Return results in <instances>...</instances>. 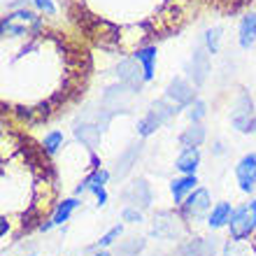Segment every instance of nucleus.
I'll return each instance as SVG.
<instances>
[{
    "label": "nucleus",
    "instance_id": "obj_1",
    "mask_svg": "<svg viewBox=\"0 0 256 256\" xmlns=\"http://www.w3.org/2000/svg\"><path fill=\"white\" fill-rule=\"evenodd\" d=\"M96 49L70 24L19 7L0 19V114L28 130L56 122L86 96Z\"/></svg>",
    "mask_w": 256,
    "mask_h": 256
},
{
    "label": "nucleus",
    "instance_id": "obj_2",
    "mask_svg": "<svg viewBox=\"0 0 256 256\" xmlns=\"http://www.w3.org/2000/svg\"><path fill=\"white\" fill-rule=\"evenodd\" d=\"M61 202L54 156L26 126L0 114V247L28 238L52 222Z\"/></svg>",
    "mask_w": 256,
    "mask_h": 256
},
{
    "label": "nucleus",
    "instance_id": "obj_3",
    "mask_svg": "<svg viewBox=\"0 0 256 256\" xmlns=\"http://www.w3.org/2000/svg\"><path fill=\"white\" fill-rule=\"evenodd\" d=\"M205 0H61L66 21L102 54L133 56L194 24Z\"/></svg>",
    "mask_w": 256,
    "mask_h": 256
},
{
    "label": "nucleus",
    "instance_id": "obj_4",
    "mask_svg": "<svg viewBox=\"0 0 256 256\" xmlns=\"http://www.w3.org/2000/svg\"><path fill=\"white\" fill-rule=\"evenodd\" d=\"M186 228H189V224L182 219L180 210H158L152 219L149 233L156 240H177L186 233Z\"/></svg>",
    "mask_w": 256,
    "mask_h": 256
},
{
    "label": "nucleus",
    "instance_id": "obj_5",
    "mask_svg": "<svg viewBox=\"0 0 256 256\" xmlns=\"http://www.w3.org/2000/svg\"><path fill=\"white\" fill-rule=\"evenodd\" d=\"M110 180H112V172H110L108 168L98 166V168H94L86 177H82L80 182L74 184L72 196L80 198V196H84V194H91V196H96V205H98V208H105L110 200V196H108Z\"/></svg>",
    "mask_w": 256,
    "mask_h": 256
},
{
    "label": "nucleus",
    "instance_id": "obj_6",
    "mask_svg": "<svg viewBox=\"0 0 256 256\" xmlns=\"http://www.w3.org/2000/svg\"><path fill=\"white\" fill-rule=\"evenodd\" d=\"M256 233V198L242 202L233 210L228 222V238L233 240H252Z\"/></svg>",
    "mask_w": 256,
    "mask_h": 256
},
{
    "label": "nucleus",
    "instance_id": "obj_7",
    "mask_svg": "<svg viewBox=\"0 0 256 256\" xmlns=\"http://www.w3.org/2000/svg\"><path fill=\"white\" fill-rule=\"evenodd\" d=\"M180 214H182V219L186 224H198V222H208L210 212H212V196H210L208 189H202V186H198V189L194 191V194L186 196V200L180 205Z\"/></svg>",
    "mask_w": 256,
    "mask_h": 256
},
{
    "label": "nucleus",
    "instance_id": "obj_8",
    "mask_svg": "<svg viewBox=\"0 0 256 256\" xmlns=\"http://www.w3.org/2000/svg\"><path fill=\"white\" fill-rule=\"evenodd\" d=\"M114 72H116L119 84H124L130 94H140L142 88H144V84H149L147 74H144L140 61L135 56H122V61L116 63Z\"/></svg>",
    "mask_w": 256,
    "mask_h": 256
},
{
    "label": "nucleus",
    "instance_id": "obj_9",
    "mask_svg": "<svg viewBox=\"0 0 256 256\" xmlns=\"http://www.w3.org/2000/svg\"><path fill=\"white\" fill-rule=\"evenodd\" d=\"M254 100H252V96L240 88V94H238V100L233 105V112H230V124L236 128L238 133H252V122H254Z\"/></svg>",
    "mask_w": 256,
    "mask_h": 256
},
{
    "label": "nucleus",
    "instance_id": "obj_10",
    "mask_svg": "<svg viewBox=\"0 0 256 256\" xmlns=\"http://www.w3.org/2000/svg\"><path fill=\"white\" fill-rule=\"evenodd\" d=\"M236 182L242 194H254L256 191V152L244 154L236 163Z\"/></svg>",
    "mask_w": 256,
    "mask_h": 256
},
{
    "label": "nucleus",
    "instance_id": "obj_11",
    "mask_svg": "<svg viewBox=\"0 0 256 256\" xmlns=\"http://www.w3.org/2000/svg\"><path fill=\"white\" fill-rule=\"evenodd\" d=\"M166 98L170 102H175L177 108H189L196 100V86L184 77H175L166 88Z\"/></svg>",
    "mask_w": 256,
    "mask_h": 256
},
{
    "label": "nucleus",
    "instance_id": "obj_12",
    "mask_svg": "<svg viewBox=\"0 0 256 256\" xmlns=\"http://www.w3.org/2000/svg\"><path fill=\"white\" fill-rule=\"evenodd\" d=\"M126 198L133 202L135 208H140L142 212H144V210H149V208H152V202H154L152 184H149L144 177H138V180H133V182H130V186H128Z\"/></svg>",
    "mask_w": 256,
    "mask_h": 256
},
{
    "label": "nucleus",
    "instance_id": "obj_13",
    "mask_svg": "<svg viewBox=\"0 0 256 256\" xmlns=\"http://www.w3.org/2000/svg\"><path fill=\"white\" fill-rule=\"evenodd\" d=\"M72 135L74 140L80 142L82 147H88L94 149L100 147V140H102V128L98 124H91V122H82V124H74L72 126Z\"/></svg>",
    "mask_w": 256,
    "mask_h": 256
},
{
    "label": "nucleus",
    "instance_id": "obj_14",
    "mask_svg": "<svg viewBox=\"0 0 256 256\" xmlns=\"http://www.w3.org/2000/svg\"><path fill=\"white\" fill-rule=\"evenodd\" d=\"M191 80H194V86H200V84H205V80H208L210 70H212V66H210V54L205 47H198L194 52V56H191Z\"/></svg>",
    "mask_w": 256,
    "mask_h": 256
},
{
    "label": "nucleus",
    "instance_id": "obj_15",
    "mask_svg": "<svg viewBox=\"0 0 256 256\" xmlns=\"http://www.w3.org/2000/svg\"><path fill=\"white\" fill-rule=\"evenodd\" d=\"M238 44L240 49H252L256 44V12H244L238 24Z\"/></svg>",
    "mask_w": 256,
    "mask_h": 256
},
{
    "label": "nucleus",
    "instance_id": "obj_16",
    "mask_svg": "<svg viewBox=\"0 0 256 256\" xmlns=\"http://www.w3.org/2000/svg\"><path fill=\"white\" fill-rule=\"evenodd\" d=\"M216 242L212 238H191L180 244V256H214Z\"/></svg>",
    "mask_w": 256,
    "mask_h": 256
},
{
    "label": "nucleus",
    "instance_id": "obj_17",
    "mask_svg": "<svg viewBox=\"0 0 256 256\" xmlns=\"http://www.w3.org/2000/svg\"><path fill=\"white\" fill-rule=\"evenodd\" d=\"M196 189H198V177L196 175H182V177L170 180V196H172V200H175L177 208H180V205L186 200V196L194 194Z\"/></svg>",
    "mask_w": 256,
    "mask_h": 256
},
{
    "label": "nucleus",
    "instance_id": "obj_18",
    "mask_svg": "<svg viewBox=\"0 0 256 256\" xmlns=\"http://www.w3.org/2000/svg\"><path fill=\"white\" fill-rule=\"evenodd\" d=\"M200 158L202 156L198 147H184L175 158V170L182 175H196V170L200 168Z\"/></svg>",
    "mask_w": 256,
    "mask_h": 256
},
{
    "label": "nucleus",
    "instance_id": "obj_19",
    "mask_svg": "<svg viewBox=\"0 0 256 256\" xmlns=\"http://www.w3.org/2000/svg\"><path fill=\"white\" fill-rule=\"evenodd\" d=\"M256 0H205V7H210L212 12L222 14V16H233L244 10H250Z\"/></svg>",
    "mask_w": 256,
    "mask_h": 256
},
{
    "label": "nucleus",
    "instance_id": "obj_20",
    "mask_svg": "<svg viewBox=\"0 0 256 256\" xmlns=\"http://www.w3.org/2000/svg\"><path fill=\"white\" fill-rule=\"evenodd\" d=\"M140 152H142V142H133L126 152H122L119 158H116V166H114V172H112V175H114L116 180L126 177L128 172L133 170L135 163H138V158H140Z\"/></svg>",
    "mask_w": 256,
    "mask_h": 256
},
{
    "label": "nucleus",
    "instance_id": "obj_21",
    "mask_svg": "<svg viewBox=\"0 0 256 256\" xmlns=\"http://www.w3.org/2000/svg\"><path fill=\"white\" fill-rule=\"evenodd\" d=\"M233 210L236 208H230V202H216L208 216V226L212 230H219V228H224V226H228Z\"/></svg>",
    "mask_w": 256,
    "mask_h": 256
},
{
    "label": "nucleus",
    "instance_id": "obj_22",
    "mask_svg": "<svg viewBox=\"0 0 256 256\" xmlns=\"http://www.w3.org/2000/svg\"><path fill=\"white\" fill-rule=\"evenodd\" d=\"M82 205V200L77 198V196H70V198H63L61 202H58V208H56L54 216H52V224L54 226H63L66 222H70V216H72V212Z\"/></svg>",
    "mask_w": 256,
    "mask_h": 256
},
{
    "label": "nucleus",
    "instance_id": "obj_23",
    "mask_svg": "<svg viewBox=\"0 0 256 256\" xmlns=\"http://www.w3.org/2000/svg\"><path fill=\"white\" fill-rule=\"evenodd\" d=\"M156 47L158 44H152V47H144V49H138L135 52V58L140 61V66H142V70H144V74H147V82H152L154 80V74H156Z\"/></svg>",
    "mask_w": 256,
    "mask_h": 256
},
{
    "label": "nucleus",
    "instance_id": "obj_24",
    "mask_svg": "<svg viewBox=\"0 0 256 256\" xmlns=\"http://www.w3.org/2000/svg\"><path fill=\"white\" fill-rule=\"evenodd\" d=\"M182 108H177L175 102H170L168 98H161V100H154L152 105H149V112L158 119L161 124H168L172 116H177V112H180Z\"/></svg>",
    "mask_w": 256,
    "mask_h": 256
},
{
    "label": "nucleus",
    "instance_id": "obj_25",
    "mask_svg": "<svg viewBox=\"0 0 256 256\" xmlns=\"http://www.w3.org/2000/svg\"><path fill=\"white\" fill-rule=\"evenodd\" d=\"M224 256H256V247L252 244V240H233L228 238L224 242Z\"/></svg>",
    "mask_w": 256,
    "mask_h": 256
},
{
    "label": "nucleus",
    "instance_id": "obj_26",
    "mask_svg": "<svg viewBox=\"0 0 256 256\" xmlns=\"http://www.w3.org/2000/svg\"><path fill=\"white\" fill-rule=\"evenodd\" d=\"M208 138V130L202 124H191L189 128H184V133L180 135V142L184 147H200L202 142Z\"/></svg>",
    "mask_w": 256,
    "mask_h": 256
},
{
    "label": "nucleus",
    "instance_id": "obj_27",
    "mask_svg": "<svg viewBox=\"0 0 256 256\" xmlns=\"http://www.w3.org/2000/svg\"><path fill=\"white\" fill-rule=\"evenodd\" d=\"M222 26H212L205 30V35H202V47L208 49L210 56L219 54V49H222Z\"/></svg>",
    "mask_w": 256,
    "mask_h": 256
},
{
    "label": "nucleus",
    "instance_id": "obj_28",
    "mask_svg": "<svg viewBox=\"0 0 256 256\" xmlns=\"http://www.w3.org/2000/svg\"><path fill=\"white\" fill-rule=\"evenodd\" d=\"M42 144H44V149H47L49 156H56L63 149V144H66V135H63V130H56V128H54V130L44 133Z\"/></svg>",
    "mask_w": 256,
    "mask_h": 256
},
{
    "label": "nucleus",
    "instance_id": "obj_29",
    "mask_svg": "<svg viewBox=\"0 0 256 256\" xmlns=\"http://www.w3.org/2000/svg\"><path fill=\"white\" fill-rule=\"evenodd\" d=\"M144 244H147L144 238H128L116 247V256H138L144 250Z\"/></svg>",
    "mask_w": 256,
    "mask_h": 256
},
{
    "label": "nucleus",
    "instance_id": "obj_30",
    "mask_svg": "<svg viewBox=\"0 0 256 256\" xmlns=\"http://www.w3.org/2000/svg\"><path fill=\"white\" fill-rule=\"evenodd\" d=\"M161 126H163V124L158 122V119H156V116L147 110V114H144L140 122H138V135H140L142 140H144V138H149V135H154Z\"/></svg>",
    "mask_w": 256,
    "mask_h": 256
},
{
    "label": "nucleus",
    "instance_id": "obj_31",
    "mask_svg": "<svg viewBox=\"0 0 256 256\" xmlns=\"http://www.w3.org/2000/svg\"><path fill=\"white\" fill-rule=\"evenodd\" d=\"M186 110H189V112H186V114H189V122L191 124H200L202 119H205V114H208V102L200 100V98H196Z\"/></svg>",
    "mask_w": 256,
    "mask_h": 256
},
{
    "label": "nucleus",
    "instance_id": "obj_32",
    "mask_svg": "<svg viewBox=\"0 0 256 256\" xmlns=\"http://www.w3.org/2000/svg\"><path fill=\"white\" fill-rule=\"evenodd\" d=\"M122 236H124V226H122V224H116V226H112V228H110L108 233H105V236H102L100 240L94 244V250H100V247L105 250V247H110V244H114Z\"/></svg>",
    "mask_w": 256,
    "mask_h": 256
},
{
    "label": "nucleus",
    "instance_id": "obj_33",
    "mask_svg": "<svg viewBox=\"0 0 256 256\" xmlns=\"http://www.w3.org/2000/svg\"><path fill=\"white\" fill-rule=\"evenodd\" d=\"M33 2V10L35 12L44 14V16H52L56 19V14H58V7L54 5V0H30Z\"/></svg>",
    "mask_w": 256,
    "mask_h": 256
},
{
    "label": "nucleus",
    "instance_id": "obj_34",
    "mask_svg": "<svg viewBox=\"0 0 256 256\" xmlns=\"http://www.w3.org/2000/svg\"><path fill=\"white\" fill-rule=\"evenodd\" d=\"M122 219H124L126 224H142V222H144V214H142V210H140V208L130 205V208H124Z\"/></svg>",
    "mask_w": 256,
    "mask_h": 256
},
{
    "label": "nucleus",
    "instance_id": "obj_35",
    "mask_svg": "<svg viewBox=\"0 0 256 256\" xmlns=\"http://www.w3.org/2000/svg\"><path fill=\"white\" fill-rule=\"evenodd\" d=\"M226 149H224V144L222 142H214V149H212V154H224Z\"/></svg>",
    "mask_w": 256,
    "mask_h": 256
},
{
    "label": "nucleus",
    "instance_id": "obj_36",
    "mask_svg": "<svg viewBox=\"0 0 256 256\" xmlns=\"http://www.w3.org/2000/svg\"><path fill=\"white\" fill-rule=\"evenodd\" d=\"M252 133H256V116H254V122H252Z\"/></svg>",
    "mask_w": 256,
    "mask_h": 256
},
{
    "label": "nucleus",
    "instance_id": "obj_37",
    "mask_svg": "<svg viewBox=\"0 0 256 256\" xmlns=\"http://www.w3.org/2000/svg\"><path fill=\"white\" fill-rule=\"evenodd\" d=\"M94 256H110V252H98V254H94Z\"/></svg>",
    "mask_w": 256,
    "mask_h": 256
}]
</instances>
